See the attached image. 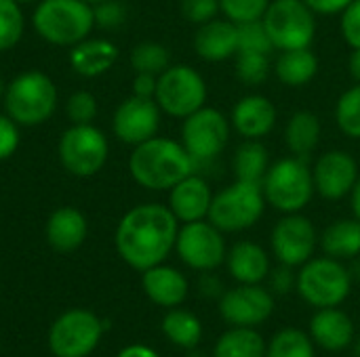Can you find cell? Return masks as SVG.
<instances>
[{"label":"cell","instance_id":"6da1fadb","mask_svg":"<svg viewBox=\"0 0 360 357\" xmlns=\"http://www.w3.org/2000/svg\"><path fill=\"white\" fill-rule=\"evenodd\" d=\"M179 225L167 204H137L129 208L116 225V252L137 271L160 265L175 250Z\"/></svg>","mask_w":360,"mask_h":357},{"label":"cell","instance_id":"7a4b0ae2","mask_svg":"<svg viewBox=\"0 0 360 357\" xmlns=\"http://www.w3.org/2000/svg\"><path fill=\"white\" fill-rule=\"evenodd\" d=\"M196 164L181 141L171 137H152L133 147L129 156L131 179L148 191H169L184 177L192 175Z\"/></svg>","mask_w":360,"mask_h":357},{"label":"cell","instance_id":"3957f363","mask_svg":"<svg viewBox=\"0 0 360 357\" xmlns=\"http://www.w3.org/2000/svg\"><path fill=\"white\" fill-rule=\"evenodd\" d=\"M262 191L266 204L276 213H304L316 196L310 160L291 154L278 158L270 164L262 181Z\"/></svg>","mask_w":360,"mask_h":357},{"label":"cell","instance_id":"277c9868","mask_svg":"<svg viewBox=\"0 0 360 357\" xmlns=\"http://www.w3.org/2000/svg\"><path fill=\"white\" fill-rule=\"evenodd\" d=\"M4 112L19 126H40L57 109L59 93L53 78L40 69H25L6 82Z\"/></svg>","mask_w":360,"mask_h":357},{"label":"cell","instance_id":"5b68a950","mask_svg":"<svg viewBox=\"0 0 360 357\" xmlns=\"http://www.w3.org/2000/svg\"><path fill=\"white\" fill-rule=\"evenodd\" d=\"M32 25L44 42L72 48L95 29L93 4L84 0H40L32 13Z\"/></svg>","mask_w":360,"mask_h":357},{"label":"cell","instance_id":"8992f818","mask_svg":"<svg viewBox=\"0 0 360 357\" xmlns=\"http://www.w3.org/2000/svg\"><path fill=\"white\" fill-rule=\"evenodd\" d=\"M266 208L268 204L259 183L234 179L230 185L215 191L207 219L226 236L240 234L255 227Z\"/></svg>","mask_w":360,"mask_h":357},{"label":"cell","instance_id":"52a82bcc","mask_svg":"<svg viewBox=\"0 0 360 357\" xmlns=\"http://www.w3.org/2000/svg\"><path fill=\"white\" fill-rule=\"evenodd\" d=\"M295 290L314 309L340 307L352 292V274L344 261L327 255L312 257L300 267Z\"/></svg>","mask_w":360,"mask_h":357},{"label":"cell","instance_id":"ba28073f","mask_svg":"<svg viewBox=\"0 0 360 357\" xmlns=\"http://www.w3.org/2000/svg\"><path fill=\"white\" fill-rule=\"evenodd\" d=\"M179 137H181L179 139L181 145L192 156L196 170L200 166H211L226 151L230 143L232 137L230 116H226L217 107L205 105L181 120Z\"/></svg>","mask_w":360,"mask_h":357},{"label":"cell","instance_id":"9c48e42d","mask_svg":"<svg viewBox=\"0 0 360 357\" xmlns=\"http://www.w3.org/2000/svg\"><path fill=\"white\" fill-rule=\"evenodd\" d=\"M207 99L209 86L205 76L188 63H171L158 76L154 101L158 103L160 112L171 118H188L205 107Z\"/></svg>","mask_w":360,"mask_h":357},{"label":"cell","instance_id":"30bf717a","mask_svg":"<svg viewBox=\"0 0 360 357\" xmlns=\"http://www.w3.org/2000/svg\"><path fill=\"white\" fill-rule=\"evenodd\" d=\"M110 141L95 124H72L57 143V158L65 173L78 179L95 177L108 162Z\"/></svg>","mask_w":360,"mask_h":357},{"label":"cell","instance_id":"8fae6325","mask_svg":"<svg viewBox=\"0 0 360 357\" xmlns=\"http://www.w3.org/2000/svg\"><path fill=\"white\" fill-rule=\"evenodd\" d=\"M316 13L304 0H272L262 21L276 50L308 48L316 38Z\"/></svg>","mask_w":360,"mask_h":357},{"label":"cell","instance_id":"7c38bea8","mask_svg":"<svg viewBox=\"0 0 360 357\" xmlns=\"http://www.w3.org/2000/svg\"><path fill=\"white\" fill-rule=\"evenodd\" d=\"M175 252L179 261L194 271H215L226 263V234L209 219L181 223L175 240Z\"/></svg>","mask_w":360,"mask_h":357},{"label":"cell","instance_id":"4fadbf2b","mask_svg":"<svg viewBox=\"0 0 360 357\" xmlns=\"http://www.w3.org/2000/svg\"><path fill=\"white\" fill-rule=\"evenodd\" d=\"M103 337V322L89 309L63 311L49 330V349L55 357H89Z\"/></svg>","mask_w":360,"mask_h":357},{"label":"cell","instance_id":"5bb4252c","mask_svg":"<svg viewBox=\"0 0 360 357\" xmlns=\"http://www.w3.org/2000/svg\"><path fill=\"white\" fill-rule=\"evenodd\" d=\"M319 248V231L312 219H308L302 213L283 215L272 231H270V252L272 257L289 265L293 269H300L304 263H308Z\"/></svg>","mask_w":360,"mask_h":357},{"label":"cell","instance_id":"9a60e30c","mask_svg":"<svg viewBox=\"0 0 360 357\" xmlns=\"http://www.w3.org/2000/svg\"><path fill=\"white\" fill-rule=\"evenodd\" d=\"M276 297L264 284H238L217 301V309L224 322L230 326L243 328H257L259 324L268 322L274 314Z\"/></svg>","mask_w":360,"mask_h":357},{"label":"cell","instance_id":"2e32d148","mask_svg":"<svg viewBox=\"0 0 360 357\" xmlns=\"http://www.w3.org/2000/svg\"><path fill=\"white\" fill-rule=\"evenodd\" d=\"M360 177L356 158L344 149H327L312 162V179L316 196L329 202L350 198Z\"/></svg>","mask_w":360,"mask_h":357},{"label":"cell","instance_id":"e0dca14e","mask_svg":"<svg viewBox=\"0 0 360 357\" xmlns=\"http://www.w3.org/2000/svg\"><path fill=\"white\" fill-rule=\"evenodd\" d=\"M162 112L154 99L127 97L112 116V133L124 145H139L158 135Z\"/></svg>","mask_w":360,"mask_h":357},{"label":"cell","instance_id":"ac0fdd59","mask_svg":"<svg viewBox=\"0 0 360 357\" xmlns=\"http://www.w3.org/2000/svg\"><path fill=\"white\" fill-rule=\"evenodd\" d=\"M278 120V109L274 101L262 93H249L243 95L230 112V124L236 135L243 139H266L274 128Z\"/></svg>","mask_w":360,"mask_h":357},{"label":"cell","instance_id":"d6986e66","mask_svg":"<svg viewBox=\"0 0 360 357\" xmlns=\"http://www.w3.org/2000/svg\"><path fill=\"white\" fill-rule=\"evenodd\" d=\"M167 206L175 215L179 223H192L202 221L209 217L211 202H213V187L200 170H194L192 175L184 177L179 183H175L169 191Z\"/></svg>","mask_w":360,"mask_h":357},{"label":"cell","instance_id":"ffe728a7","mask_svg":"<svg viewBox=\"0 0 360 357\" xmlns=\"http://www.w3.org/2000/svg\"><path fill=\"white\" fill-rule=\"evenodd\" d=\"M192 46L194 53L207 63L230 61L238 53V25L219 15L202 25H196Z\"/></svg>","mask_w":360,"mask_h":357},{"label":"cell","instance_id":"44dd1931","mask_svg":"<svg viewBox=\"0 0 360 357\" xmlns=\"http://www.w3.org/2000/svg\"><path fill=\"white\" fill-rule=\"evenodd\" d=\"M308 330L314 345L329 353H340L354 343V322L340 307L316 309Z\"/></svg>","mask_w":360,"mask_h":357},{"label":"cell","instance_id":"7402d4cb","mask_svg":"<svg viewBox=\"0 0 360 357\" xmlns=\"http://www.w3.org/2000/svg\"><path fill=\"white\" fill-rule=\"evenodd\" d=\"M141 288L154 305L165 309L179 307L190 292L188 278L179 269L165 263L141 271Z\"/></svg>","mask_w":360,"mask_h":357},{"label":"cell","instance_id":"603a6c76","mask_svg":"<svg viewBox=\"0 0 360 357\" xmlns=\"http://www.w3.org/2000/svg\"><path fill=\"white\" fill-rule=\"evenodd\" d=\"M226 267L236 284H264L272 263L268 250L262 244L253 240H240L228 248Z\"/></svg>","mask_w":360,"mask_h":357},{"label":"cell","instance_id":"cb8c5ba5","mask_svg":"<svg viewBox=\"0 0 360 357\" xmlns=\"http://www.w3.org/2000/svg\"><path fill=\"white\" fill-rule=\"evenodd\" d=\"M89 234V223L82 210L76 206H61L51 213L44 225L46 242L57 252H74L78 250Z\"/></svg>","mask_w":360,"mask_h":357},{"label":"cell","instance_id":"d4e9b609","mask_svg":"<svg viewBox=\"0 0 360 357\" xmlns=\"http://www.w3.org/2000/svg\"><path fill=\"white\" fill-rule=\"evenodd\" d=\"M118 61V46L108 38H84L74 44L68 55L70 67L82 78H99Z\"/></svg>","mask_w":360,"mask_h":357},{"label":"cell","instance_id":"484cf974","mask_svg":"<svg viewBox=\"0 0 360 357\" xmlns=\"http://www.w3.org/2000/svg\"><path fill=\"white\" fill-rule=\"evenodd\" d=\"M321 137H323V122L310 109L293 112L285 124V130H283L287 151L291 156L306 158V160H310V156L316 151Z\"/></svg>","mask_w":360,"mask_h":357},{"label":"cell","instance_id":"4316f807","mask_svg":"<svg viewBox=\"0 0 360 357\" xmlns=\"http://www.w3.org/2000/svg\"><path fill=\"white\" fill-rule=\"evenodd\" d=\"M319 69H321V61L312 50V46L278 50V57L272 63V72L276 74L278 82L289 88H302L310 84L319 76Z\"/></svg>","mask_w":360,"mask_h":357},{"label":"cell","instance_id":"83f0119b","mask_svg":"<svg viewBox=\"0 0 360 357\" xmlns=\"http://www.w3.org/2000/svg\"><path fill=\"white\" fill-rule=\"evenodd\" d=\"M319 248L323 255L338 261H352L360 257V221L354 217L335 219L319 234Z\"/></svg>","mask_w":360,"mask_h":357},{"label":"cell","instance_id":"f1b7e54d","mask_svg":"<svg viewBox=\"0 0 360 357\" xmlns=\"http://www.w3.org/2000/svg\"><path fill=\"white\" fill-rule=\"evenodd\" d=\"M270 164L272 162H270L268 147L255 139H243V143L232 154V173H234V179L238 181L262 185Z\"/></svg>","mask_w":360,"mask_h":357},{"label":"cell","instance_id":"f546056e","mask_svg":"<svg viewBox=\"0 0 360 357\" xmlns=\"http://www.w3.org/2000/svg\"><path fill=\"white\" fill-rule=\"evenodd\" d=\"M162 335L167 337L169 343H173L175 347H181V349H196L200 339H202V324L200 320L188 311V309H181V307H173L165 314L162 318Z\"/></svg>","mask_w":360,"mask_h":357},{"label":"cell","instance_id":"4dcf8cb0","mask_svg":"<svg viewBox=\"0 0 360 357\" xmlns=\"http://www.w3.org/2000/svg\"><path fill=\"white\" fill-rule=\"evenodd\" d=\"M266 345L255 328L232 326L213 345V357H266Z\"/></svg>","mask_w":360,"mask_h":357},{"label":"cell","instance_id":"1f68e13d","mask_svg":"<svg viewBox=\"0 0 360 357\" xmlns=\"http://www.w3.org/2000/svg\"><path fill=\"white\" fill-rule=\"evenodd\" d=\"M266 357H316V345L300 328H283L266 345Z\"/></svg>","mask_w":360,"mask_h":357},{"label":"cell","instance_id":"d6a6232c","mask_svg":"<svg viewBox=\"0 0 360 357\" xmlns=\"http://www.w3.org/2000/svg\"><path fill=\"white\" fill-rule=\"evenodd\" d=\"M333 120L344 137L360 141V84L354 82L338 97Z\"/></svg>","mask_w":360,"mask_h":357},{"label":"cell","instance_id":"836d02e7","mask_svg":"<svg viewBox=\"0 0 360 357\" xmlns=\"http://www.w3.org/2000/svg\"><path fill=\"white\" fill-rule=\"evenodd\" d=\"M131 67L135 72H143V74H154L160 76L173 61H171V50L160 44V42H139L133 46L131 55H129Z\"/></svg>","mask_w":360,"mask_h":357},{"label":"cell","instance_id":"e575fe53","mask_svg":"<svg viewBox=\"0 0 360 357\" xmlns=\"http://www.w3.org/2000/svg\"><path fill=\"white\" fill-rule=\"evenodd\" d=\"M25 32L23 6L17 0H0V53L15 48Z\"/></svg>","mask_w":360,"mask_h":357},{"label":"cell","instance_id":"d590c367","mask_svg":"<svg viewBox=\"0 0 360 357\" xmlns=\"http://www.w3.org/2000/svg\"><path fill=\"white\" fill-rule=\"evenodd\" d=\"M272 72V55L262 53H236L234 76L247 86H259L268 80Z\"/></svg>","mask_w":360,"mask_h":357},{"label":"cell","instance_id":"8d00e7d4","mask_svg":"<svg viewBox=\"0 0 360 357\" xmlns=\"http://www.w3.org/2000/svg\"><path fill=\"white\" fill-rule=\"evenodd\" d=\"M276 48L262 19L238 25V53H262L272 55Z\"/></svg>","mask_w":360,"mask_h":357},{"label":"cell","instance_id":"74e56055","mask_svg":"<svg viewBox=\"0 0 360 357\" xmlns=\"http://www.w3.org/2000/svg\"><path fill=\"white\" fill-rule=\"evenodd\" d=\"M272 0H219L221 17L230 19L232 23H249L264 17Z\"/></svg>","mask_w":360,"mask_h":357},{"label":"cell","instance_id":"f35d334b","mask_svg":"<svg viewBox=\"0 0 360 357\" xmlns=\"http://www.w3.org/2000/svg\"><path fill=\"white\" fill-rule=\"evenodd\" d=\"M65 112L72 124H93V120L97 118L99 105L93 93L89 90H76L70 95L68 103H65Z\"/></svg>","mask_w":360,"mask_h":357},{"label":"cell","instance_id":"ab89813d","mask_svg":"<svg viewBox=\"0 0 360 357\" xmlns=\"http://www.w3.org/2000/svg\"><path fill=\"white\" fill-rule=\"evenodd\" d=\"M95 27L99 29H116L127 21V6L122 0H101L93 4Z\"/></svg>","mask_w":360,"mask_h":357},{"label":"cell","instance_id":"60d3db41","mask_svg":"<svg viewBox=\"0 0 360 357\" xmlns=\"http://www.w3.org/2000/svg\"><path fill=\"white\" fill-rule=\"evenodd\" d=\"M179 8H181L184 19L194 25H202L221 15L219 0H181Z\"/></svg>","mask_w":360,"mask_h":357},{"label":"cell","instance_id":"b9f144b4","mask_svg":"<svg viewBox=\"0 0 360 357\" xmlns=\"http://www.w3.org/2000/svg\"><path fill=\"white\" fill-rule=\"evenodd\" d=\"M342 40L352 48H360V0H352L340 15Z\"/></svg>","mask_w":360,"mask_h":357},{"label":"cell","instance_id":"7bdbcfd3","mask_svg":"<svg viewBox=\"0 0 360 357\" xmlns=\"http://www.w3.org/2000/svg\"><path fill=\"white\" fill-rule=\"evenodd\" d=\"M21 126L4 112L0 114V162L15 156L21 143Z\"/></svg>","mask_w":360,"mask_h":357},{"label":"cell","instance_id":"ee69618b","mask_svg":"<svg viewBox=\"0 0 360 357\" xmlns=\"http://www.w3.org/2000/svg\"><path fill=\"white\" fill-rule=\"evenodd\" d=\"M266 282H268V288H270V292H272L274 297H285V295H289L291 290H295L297 274H295L293 267L278 263L274 269H270Z\"/></svg>","mask_w":360,"mask_h":357},{"label":"cell","instance_id":"f6af8a7d","mask_svg":"<svg viewBox=\"0 0 360 357\" xmlns=\"http://www.w3.org/2000/svg\"><path fill=\"white\" fill-rule=\"evenodd\" d=\"M156 84H158V76H154V74H143V72H135L133 82H131V95H135V97H146V99H154V95H156Z\"/></svg>","mask_w":360,"mask_h":357},{"label":"cell","instance_id":"bcb514c9","mask_svg":"<svg viewBox=\"0 0 360 357\" xmlns=\"http://www.w3.org/2000/svg\"><path fill=\"white\" fill-rule=\"evenodd\" d=\"M316 15H327V17H333V15H342V11L352 2V0H304Z\"/></svg>","mask_w":360,"mask_h":357},{"label":"cell","instance_id":"7dc6e473","mask_svg":"<svg viewBox=\"0 0 360 357\" xmlns=\"http://www.w3.org/2000/svg\"><path fill=\"white\" fill-rule=\"evenodd\" d=\"M198 290H200L202 297H207V299H217V301H219V297L224 295V286H221L219 278L213 276V271H205V274L200 276Z\"/></svg>","mask_w":360,"mask_h":357},{"label":"cell","instance_id":"c3c4849f","mask_svg":"<svg viewBox=\"0 0 360 357\" xmlns=\"http://www.w3.org/2000/svg\"><path fill=\"white\" fill-rule=\"evenodd\" d=\"M116 357H160L152 347L148 345H129L124 347Z\"/></svg>","mask_w":360,"mask_h":357},{"label":"cell","instance_id":"681fc988","mask_svg":"<svg viewBox=\"0 0 360 357\" xmlns=\"http://www.w3.org/2000/svg\"><path fill=\"white\" fill-rule=\"evenodd\" d=\"M348 72H350L352 80L360 84V48H352V53L348 57Z\"/></svg>","mask_w":360,"mask_h":357},{"label":"cell","instance_id":"f907efd6","mask_svg":"<svg viewBox=\"0 0 360 357\" xmlns=\"http://www.w3.org/2000/svg\"><path fill=\"white\" fill-rule=\"evenodd\" d=\"M350 208H352V217L360 221V177L356 185H354V189H352V194H350Z\"/></svg>","mask_w":360,"mask_h":357},{"label":"cell","instance_id":"816d5d0a","mask_svg":"<svg viewBox=\"0 0 360 357\" xmlns=\"http://www.w3.org/2000/svg\"><path fill=\"white\" fill-rule=\"evenodd\" d=\"M4 90H6V82H4V78L0 76V101H2V97H4Z\"/></svg>","mask_w":360,"mask_h":357},{"label":"cell","instance_id":"f5cc1de1","mask_svg":"<svg viewBox=\"0 0 360 357\" xmlns=\"http://www.w3.org/2000/svg\"><path fill=\"white\" fill-rule=\"evenodd\" d=\"M17 2H19L21 6H25V4H32V2L36 4V2H40V0H17Z\"/></svg>","mask_w":360,"mask_h":357},{"label":"cell","instance_id":"db71d44e","mask_svg":"<svg viewBox=\"0 0 360 357\" xmlns=\"http://www.w3.org/2000/svg\"><path fill=\"white\" fill-rule=\"evenodd\" d=\"M354 357H360V341L354 345Z\"/></svg>","mask_w":360,"mask_h":357},{"label":"cell","instance_id":"11a10c76","mask_svg":"<svg viewBox=\"0 0 360 357\" xmlns=\"http://www.w3.org/2000/svg\"><path fill=\"white\" fill-rule=\"evenodd\" d=\"M188 357H205L202 356V353H198V351H194V349H192V351H190V356Z\"/></svg>","mask_w":360,"mask_h":357},{"label":"cell","instance_id":"9f6ffc18","mask_svg":"<svg viewBox=\"0 0 360 357\" xmlns=\"http://www.w3.org/2000/svg\"><path fill=\"white\" fill-rule=\"evenodd\" d=\"M84 2H89V4H97V2H101V0H84Z\"/></svg>","mask_w":360,"mask_h":357}]
</instances>
